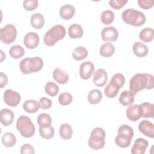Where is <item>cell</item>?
Here are the masks:
<instances>
[{"label":"cell","instance_id":"1","mask_svg":"<svg viewBox=\"0 0 154 154\" xmlns=\"http://www.w3.org/2000/svg\"><path fill=\"white\" fill-rule=\"evenodd\" d=\"M153 88V76L150 73H137L129 81V91L135 96L143 89Z\"/></svg>","mask_w":154,"mask_h":154},{"label":"cell","instance_id":"2","mask_svg":"<svg viewBox=\"0 0 154 154\" xmlns=\"http://www.w3.org/2000/svg\"><path fill=\"white\" fill-rule=\"evenodd\" d=\"M43 60L39 57H27L20 61L19 67L23 74L28 75L40 71L43 68Z\"/></svg>","mask_w":154,"mask_h":154},{"label":"cell","instance_id":"3","mask_svg":"<svg viewBox=\"0 0 154 154\" xmlns=\"http://www.w3.org/2000/svg\"><path fill=\"white\" fill-rule=\"evenodd\" d=\"M66 34V31L64 26L61 25H54L45 33L43 38L44 43L48 46H54L57 42L64 38Z\"/></svg>","mask_w":154,"mask_h":154},{"label":"cell","instance_id":"4","mask_svg":"<svg viewBox=\"0 0 154 154\" xmlns=\"http://www.w3.org/2000/svg\"><path fill=\"white\" fill-rule=\"evenodd\" d=\"M122 17L125 23L134 26H140L146 22V16L141 11L134 8H128L124 10Z\"/></svg>","mask_w":154,"mask_h":154},{"label":"cell","instance_id":"5","mask_svg":"<svg viewBox=\"0 0 154 154\" xmlns=\"http://www.w3.org/2000/svg\"><path fill=\"white\" fill-rule=\"evenodd\" d=\"M133 129L127 125H122L118 129V135L115 138L116 144L122 148L129 147L134 137Z\"/></svg>","mask_w":154,"mask_h":154},{"label":"cell","instance_id":"6","mask_svg":"<svg viewBox=\"0 0 154 154\" xmlns=\"http://www.w3.org/2000/svg\"><path fill=\"white\" fill-rule=\"evenodd\" d=\"M16 127L21 135L25 138L32 137L35 132V127L31 119L25 116H21L17 119Z\"/></svg>","mask_w":154,"mask_h":154},{"label":"cell","instance_id":"7","mask_svg":"<svg viewBox=\"0 0 154 154\" xmlns=\"http://www.w3.org/2000/svg\"><path fill=\"white\" fill-rule=\"evenodd\" d=\"M105 132L101 128H94L90 134V137L88 141L89 147L95 150L102 149L105 144Z\"/></svg>","mask_w":154,"mask_h":154},{"label":"cell","instance_id":"8","mask_svg":"<svg viewBox=\"0 0 154 154\" xmlns=\"http://www.w3.org/2000/svg\"><path fill=\"white\" fill-rule=\"evenodd\" d=\"M16 37L17 29L13 24H7L0 29V40L6 45H10L14 42Z\"/></svg>","mask_w":154,"mask_h":154},{"label":"cell","instance_id":"9","mask_svg":"<svg viewBox=\"0 0 154 154\" xmlns=\"http://www.w3.org/2000/svg\"><path fill=\"white\" fill-rule=\"evenodd\" d=\"M3 99L5 103L7 105L11 107H14L20 103L21 97L19 93L11 89H7L4 93Z\"/></svg>","mask_w":154,"mask_h":154},{"label":"cell","instance_id":"10","mask_svg":"<svg viewBox=\"0 0 154 154\" xmlns=\"http://www.w3.org/2000/svg\"><path fill=\"white\" fill-rule=\"evenodd\" d=\"M101 37L104 42H116L119 37L117 29L114 26H106L101 31Z\"/></svg>","mask_w":154,"mask_h":154},{"label":"cell","instance_id":"11","mask_svg":"<svg viewBox=\"0 0 154 154\" xmlns=\"http://www.w3.org/2000/svg\"><path fill=\"white\" fill-rule=\"evenodd\" d=\"M40 38L38 35L34 32H28L23 38V43L25 46L29 49H33L36 48L39 44Z\"/></svg>","mask_w":154,"mask_h":154},{"label":"cell","instance_id":"12","mask_svg":"<svg viewBox=\"0 0 154 154\" xmlns=\"http://www.w3.org/2000/svg\"><path fill=\"white\" fill-rule=\"evenodd\" d=\"M94 70V65L91 61H85L79 66V76L83 79H88L91 78Z\"/></svg>","mask_w":154,"mask_h":154},{"label":"cell","instance_id":"13","mask_svg":"<svg viewBox=\"0 0 154 154\" xmlns=\"http://www.w3.org/2000/svg\"><path fill=\"white\" fill-rule=\"evenodd\" d=\"M138 130L145 136L154 138V125L152 122L147 120H143L138 125Z\"/></svg>","mask_w":154,"mask_h":154},{"label":"cell","instance_id":"14","mask_svg":"<svg viewBox=\"0 0 154 154\" xmlns=\"http://www.w3.org/2000/svg\"><path fill=\"white\" fill-rule=\"evenodd\" d=\"M108 80V75L106 72L103 69H99L94 72L93 82L94 84L97 87H103Z\"/></svg>","mask_w":154,"mask_h":154},{"label":"cell","instance_id":"15","mask_svg":"<svg viewBox=\"0 0 154 154\" xmlns=\"http://www.w3.org/2000/svg\"><path fill=\"white\" fill-rule=\"evenodd\" d=\"M149 143L143 138H138L132 147L131 153L132 154H144L148 147Z\"/></svg>","mask_w":154,"mask_h":154},{"label":"cell","instance_id":"16","mask_svg":"<svg viewBox=\"0 0 154 154\" xmlns=\"http://www.w3.org/2000/svg\"><path fill=\"white\" fill-rule=\"evenodd\" d=\"M127 118L132 122L138 120L141 117V112L140 105H133L129 106L126 109Z\"/></svg>","mask_w":154,"mask_h":154},{"label":"cell","instance_id":"17","mask_svg":"<svg viewBox=\"0 0 154 154\" xmlns=\"http://www.w3.org/2000/svg\"><path fill=\"white\" fill-rule=\"evenodd\" d=\"M14 115L13 112L7 108H3L0 112V121L5 126L11 125L14 120Z\"/></svg>","mask_w":154,"mask_h":154},{"label":"cell","instance_id":"18","mask_svg":"<svg viewBox=\"0 0 154 154\" xmlns=\"http://www.w3.org/2000/svg\"><path fill=\"white\" fill-rule=\"evenodd\" d=\"M52 76L54 80L60 84H66L69 78L68 73L59 67L55 69L52 73Z\"/></svg>","mask_w":154,"mask_h":154},{"label":"cell","instance_id":"19","mask_svg":"<svg viewBox=\"0 0 154 154\" xmlns=\"http://www.w3.org/2000/svg\"><path fill=\"white\" fill-rule=\"evenodd\" d=\"M75 13V7L70 4L63 5L60 9V17L64 20H69L72 18Z\"/></svg>","mask_w":154,"mask_h":154},{"label":"cell","instance_id":"20","mask_svg":"<svg viewBox=\"0 0 154 154\" xmlns=\"http://www.w3.org/2000/svg\"><path fill=\"white\" fill-rule=\"evenodd\" d=\"M132 51L134 54L138 57H146L149 52L147 46L145 44L140 42H137L134 43Z\"/></svg>","mask_w":154,"mask_h":154},{"label":"cell","instance_id":"21","mask_svg":"<svg viewBox=\"0 0 154 154\" xmlns=\"http://www.w3.org/2000/svg\"><path fill=\"white\" fill-rule=\"evenodd\" d=\"M140 105L141 117L144 118H153L154 116V105L149 102H143Z\"/></svg>","mask_w":154,"mask_h":154},{"label":"cell","instance_id":"22","mask_svg":"<svg viewBox=\"0 0 154 154\" xmlns=\"http://www.w3.org/2000/svg\"><path fill=\"white\" fill-rule=\"evenodd\" d=\"M84 31L82 26L77 23L71 25L68 29V34L70 38L73 39L79 38L83 35Z\"/></svg>","mask_w":154,"mask_h":154},{"label":"cell","instance_id":"23","mask_svg":"<svg viewBox=\"0 0 154 154\" xmlns=\"http://www.w3.org/2000/svg\"><path fill=\"white\" fill-rule=\"evenodd\" d=\"M134 95L128 90L123 91L119 96V102L123 106H129L134 102Z\"/></svg>","mask_w":154,"mask_h":154},{"label":"cell","instance_id":"24","mask_svg":"<svg viewBox=\"0 0 154 154\" xmlns=\"http://www.w3.org/2000/svg\"><path fill=\"white\" fill-rule=\"evenodd\" d=\"M30 23L35 29H41L45 25V19L43 15L38 13H35L32 14L30 19Z\"/></svg>","mask_w":154,"mask_h":154},{"label":"cell","instance_id":"25","mask_svg":"<svg viewBox=\"0 0 154 154\" xmlns=\"http://www.w3.org/2000/svg\"><path fill=\"white\" fill-rule=\"evenodd\" d=\"M40 108L39 103L33 99L27 100L23 104V109L28 113L37 112Z\"/></svg>","mask_w":154,"mask_h":154},{"label":"cell","instance_id":"26","mask_svg":"<svg viewBox=\"0 0 154 154\" xmlns=\"http://www.w3.org/2000/svg\"><path fill=\"white\" fill-rule=\"evenodd\" d=\"M153 29L150 27H146L143 28L139 34L140 39L145 43L152 42L153 40Z\"/></svg>","mask_w":154,"mask_h":154},{"label":"cell","instance_id":"27","mask_svg":"<svg viewBox=\"0 0 154 154\" xmlns=\"http://www.w3.org/2000/svg\"><path fill=\"white\" fill-rule=\"evenodd\" d=\"M59 134L63 140H68L70 139L73 135V130L71 126L68 123H63L60 127Z\"/></svg>","mask_w":154,"mask_h":154},{"label":"cell","instance_id":"28","mask_svg":"<svg viewBox=\"0 0 154 154\" xmlns=\"http://www.w3.org/2000/svg\"><path fill=\"white\" fill-rule=\"evenodd\" d=\"M102 99V93L98 89L91 90L87 96L88 102L92 105L99 103Z\"/></svg>","mask_w":154,"mask_h":154},{"label":"cell","instance_id":"29","mask_svg":"<svg viewBox=\"0 0 154 154\" xmlns=\"http://www.w3.org/2000/svg\"><path fill=\"white\" fill-rule=\"evenodd\" d=\"M1 141L4 146L11 147L16 144V137L13 133L7 132L2 135Z\"/></svg>","mask_w":154,"mask_h":154},{"label":"cell","instance_id":"30","mask_svg":"<svg viewBox=\"0 0 154 154\" xmlns=\"http://www.w3.org/2000/svg\"><path fill=\"white\" fill-rule=\"evenodd\" d=\"M114 52L115 48L114 45L109 42H107L102 45L99 49L100 55L103 57H110L113 55Z\"/></svg>","mask_w":154,"mask_h":154},{"label":"cell","instance_id":"31","mask_svg":"<svg viewBox=\"0 0 154 154\" xmlns=\"http://www.w3.org/2000/svg\"><path fill=\"white\" fill-rule=\"evenodd\" d=\"M125 81V78L124 75L122 73H117L112 76L109 84L118 90H120L123 86Z\"/></svg>","mask_w":154,"mask_h":154},{"label":"cell","instance_id":"32","mask_svg":"<svg viewBox=\"0 0 154 154\" xmlns=\"http://www.w3.org/2000/svg\"><path fill=\"white\" fill-rule=\"evenodd\" d=\"M88 55V52L86 48L78 46L75 48L72 52V57L74 60L80 61L85 59Z\"/></svg>","mask_w":154,"mask_h":154},{"label":"cell","instance_id":"33","mask_svg":"<svg viewBox=\"0 0 154 154\" xmlns=\"http://www.w3.org/2000/svg\"><path fill=\"white\" fill-rule=\"evenodd\" d=\"M59 87L57 84L52 81L47 82L45 87V91L46 93L51 97H55L59 92Z\"/></svg>","mask_w":154,"mask_h":154},{"label":"cell","instance_id":"34","mask_svg":"<svg viewBox=\"0 0 154 154\" xmlns=\"http://www.w3.org/2000/svg\"><path fill=\"white\" fill-rule=\"evenodd\" d=\"M9 54L13 58L19 59L24 55L25 50L20 45H14L10 48Z\"/></svg>","mask_w":154,"mask_h":154},{"label":"cell","instance_id":"35","mask_svg":"<svg viewBox=\"0 0 154 154\" xmlns=\"http://www.w3.org/2000/svg\"><path fill=\"white\" fill-rule=\"evenodd\" d=\"M37 122L39 127H46L51 125L52 120L48 114L41 113L38 116Z\"/></svg>","mask_w":154,"mask_h":154},{"label":"cell","instance_id":"36","mask_svg":"<svg viewBox=\"0 0 154 154\" xmlns=\"http://www.w3.org/2000/svg\"><path fill=\"white\" fill-rule=\"evenodd\" d=\"M39 134L43 138L49 140L54 136L55 129L51 125L46 127H39Z\"/></svg>","mask_w":154,"mask_h":154},{"label":"cell","instance_id":"37","mask_svg":"<svg viewBox=\"0 0 154 154\" xmlns=\"http://www.w3.org/2000/svg\"><path fill=\"white\" fill-rule=\"evenodd\" d=\"M114 14L112 11L109 10L103 11L100 16L101 22L105 25L111 24L114 21Z\"/></svg>","mask_w":154,"mask_h":154},{"label":"cell","instance_id":"38","mask_svg":"<svg viewBox=\"0 0 154 154\" xmlns=\"http://www.w3.org/2000/svg\"><path fill=\"white\" fill-rule=\"evenodd\" d=\"M73 100L72 94L69 93L64 92L58 96V102L62 105H68L71 103Z\"/></svg>","mask_w":154,"mask_h":154},{"label":"cell","instance_id":"39","mask_svg":"<svg viewBox=\"0 0 154 154\" xmlns=\"http://www.w3.org/2000/svg\"><path fill=\"white\" fill-rule=\"evenodd\" d=\"M119 91V90H118L117 88H116L114 87H113L112 85H111L109 83H108L106 85V87H105V89H104L105 94L106 95V97H108L109 98L115 97L117 95Z\"/></svg>","mask_w":154,"mask_h":154},{"label":"cell","instance_id":"40","mask_svg":"<svg viewBox=\"0 0 154 154\" xmlns=\"http://www.w3.org/2000/svg\"><path fill=\"white\" fill-rule=\"evenodd\" d=\"M38 4L37 0H25L23 2V7L26 11H32L37 8Z\"/></svg>","mask_w":154,"mask_h":154},{"label":"cell","instance_id":"41","mask_svg":"<svg viewBox=\"0 0 154 154\" xmlns=\"http://www.w3.org/2000/svg\"><path fill=\"white\" fill-rule=\"evenodd\" d=\"M128 2L127 0H110L109 5L110 7L116 10H119L123 8Z\"/></svg>","mask_w":154,"mask_h":154},{"label":"cell","instance_id":"42","mask_svg":"<svg viewBox=\"0 0 154 154\" xmlns=\"http://www.w3.org/2000/svg\"><path fill=\"white\" fill-rule=\"evenodd\" d=\"M38 103H39L40 108L43 109H49L52 106V104L51 100L45 97H41L39 100Z\"/></svg>","mask_w":154,"mask_h":154},{"label":"cell","instance_id":"43","mask_svg":"<svg viewBox=\"0 0 154 154\" xmlns=\"http://www.w3.org/2000/svg\"><path fill=\"white\" fill-rule=\"evenodd\" d=\"M20 153L21 154H34L35 150L32 145L25 144L21 146Z\"/></svg>","mask_w":154,"mask_h":154},{"label":"cell","instance_id":"44","mask_svg":"<svg viewBox=\"0 0 154 154\" xmlns=\"http://www.w3.org/2000/svg\"><path fill=\"white\" fill-rule=\"evenodd\" d=\"M154 4L153 0H138V4L143 9L148 10L153 7Z\"/></svg>","mask_w":154,"mask_h":154},{"label":"cell","instance_id":"45","mask_svg":"<svg viewBox=\"0 0 154 154\" xmlns=\"http://www.w3.org/2000/svg\"><path fill=\"white\" fill-rule=\"evenodd\" d=\"M8 77L6 74L4 73L3 72L0 73V87L2 88L4 87L8 83Z\"/></svg>","mask_w":154,"mask_h":154},{"label":"cell","instance_id":"46","mask_svg":"<svg viewBox=\"0 0 154 154\" xmlns=\"http://www.w3.org/2000/svg\"><path fill=\"white\" fill-rule=\"evenodd\" d=\"M1 61L2 62L3 61L4 59L5 58V55L4 54L2 51H1Z\"/></svg>","mask_w":154,"mask_h":154}]
</instances>
